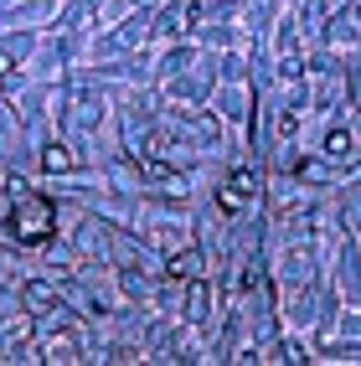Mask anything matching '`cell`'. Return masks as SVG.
Returning <instances> with one entry per match:
<instances>
[{
  "instance_id": "cell-1",
  "label": "cell",
  "mask_w": 361,
  "mask_h": 366,
  "mask_svg": "<svg viewBox=\"0 0 361 366\" xmlns=\"http://www.w3.org/2000/svg\"><path fill=\"white\" fill-rule=\"evenodd\" d=\"M46 232H52V207H46L41 197L21 202V212H16V237H21V242H46Z\"/></svg>"
},
{
  "instance_id": "cell-2",
  "label": "cell",
  "mask_w": 361,
  "mask_h": 366,
  "mask_svg": "<svg viewBox=\"0 0 361 366\" xmlns=\"http://www.w3.org/2000/svg\"><path fill=\"white\" fill-rule=\"evenodd\" d=\"M253 186H258L253 170H232V181L217 191V207H222V212H243V207L253 202Z\"/></svg>"
},
{
  "instance_id": "cell-3",
  "label": "cell",
  "mask_w": 361,
  "mask_h": 366,
  "mask_svg": "<svg viewBox=\"0 0 361 366\" xmlns=\"http://www.w3.org/2000/svg\"><path fill=\"white\" fill-rule=\"evenodd\" d=\"M197 268H202V253H197V248H186V253L171 258V279H176V284H181V279H197Z\"/></svg>"
},
{
  "instance_id": "cell-4",
  "label": "cell",
  "mask_w": 361,
  "mask_h": 366,
  "mask_svg": "<svg viewBox=\"0 0 361 366\" xmlns=\"http://www.w3.org/2000/svg\"><path fill=\"white\" fill-rule=\"evenodd\" d=\"M41 165H46V170H78V155H72L67 144H52V150L41 155Z\"/></svg>"
},
{
  "instance_id": "cell-5",
  "label": "cell",
  "mask_w": 361,
  "mask_h": 366,
  "mask_svg": "<svg viewBox=\"0 0 361 366\" xmlns=\"http://www.w3.org/2000/svg\"><path fill=\"white\" fill-rule=\"evenodd\" d=\"M186 310H191V315H186L191 325H202V320H207V289H202V284L191 289V305H186Z\"/></svg>"
},
{
  "instance_id": "cell-6",
  "label": "cell",
  "mask_w": 361,
  "mask_h": 366,
  "mask_svg": "<svg viewBox=\"0 0 361 366\" xmlns=\"http://www.w3.org/2000/svg\"><path fill=\"white\" fill-rule=\"evenodd\" d=\"M325 150H330V155H346V150H351V134H341V129H335V134L325 139Z\"/></svg>"
},
{
  "instance_id": "cell-7",
  "label": "cell",
  "mask_w": 361,
  "mask_h": 366,
  "mask_svg": "<svg viewBox=\"0 0 361 366\" xmlns=\"http://www.w3.org/2000/svg\"><path fill=\"white\" fill-rule=\"evenodd\" d=\"M186 21H191V11H186V6H181V11H165V31H181Z\"/></svg>"
},
{
  "instance_id": "cell-8",
  "label": "cell",
  "mask_w": 361,
  "mask_h": 366,
  "mask_svg": "<svg viewBox=\"0 0 361 366\" xmlns=\"http://www.w3.org/2000/svg\"><path fill=\"white\" fill-rule=\"evenodd\" d=\"M26 300L31 305H52V289H46V284H26Z\"/></svg>"
},
{
  "instance_id": "cell-9",
  "label": "cell",
  "mask_w": 361,
  "mask_h": 366,
  "mask_svg": "<svg viewBox=\"0 0 361 366\" xmlns=\"http://www.w3.org/2000/svg\"><path fill=\"white\" fill-rule=\"evenodd\" d=\"M0 72H11V52H0Z\"/></svg>"
}]
</instances>
